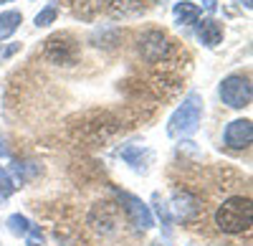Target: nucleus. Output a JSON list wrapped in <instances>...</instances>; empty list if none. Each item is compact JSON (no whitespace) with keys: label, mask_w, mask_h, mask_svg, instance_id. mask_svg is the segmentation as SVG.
Segmentation results:
<instances>
[{"label":"nucleus","mask_w":253,"mask_h":246,"mask_svg":"<svg viewBox=\"0 0 253 246\" xmlns=\"http://www.w3.org/2000/svg\"><path fill=\"white\" fill-rule=\"evenodd\" d=\"M251 221H253V206L248 196H230L215 211V226L223 234L251 231Z\"/></svg>","instance_id":"1"},{"label":"nucleus","mask_w":253,"mask_h":246,"mask_svg":"<svg viewBox=\"0 0 253 246\" xmlns=\"http://www.w3.org/2000/svg\"><path fill=\"white\" fill-rule=\"evenodd\" d=\"M200 114H203L200 97L190 94L182 101V107L170 117V122H167V132H170V137H190L200 125Z\"/></svg>","instance_id":"2"},{"label":"nucleus","mask_w":253,"mask_h":246,"mask_svg":"<svg viewBox=\"0 0 253 246\" xmlns=\"http://www.w3.org/2000/svg\"><path fill=\"white\" fill-rule=\"evenodd\" d=\"M251 81L248 76H241V74H230L228 79H223V84H220V99H223V104L228 107H233V109H243L251 104Z\"/></svg>","instance_id":"3"},{"label":"nucleus","mask_w":253,"mask_h":246,"mask_svg":"<svg viewBox=\"0 0 253 246\" xmlns=\"http://www.w3.org/2000/svg\"><path fill=\"white\" fill-rule=\"evenodd\" d=\"M46 58L53 61V64H74L76 56H79V46L74 44L71 36H51L46 41V49H43Z\"/></svg>","instance_id":"4"},{"label":"nucleus","mask_w":253,"mask_h":246,"mask_svg":"<svg viewBox=\"0 0 253 246\" xmlns=\"http://www.w3.org/2000/svg\"><path fill=\"white\" fill-rule=\"evenodd\" d=\"M119 203L124 206V211H126V216H129V221H132L134 229L147 231V229L155 226V218H152L150 206H144L137 196H132V193H119Z\"/></svg>","instance_id":"5"},{"label":"nucleus","mask_w":253,"mask_h":246,"mask_svg":"<svg viewBox=\"0 0 253 246\" xmlns=\"http://www.w3.org/2000/svg\"><path fill=\"white\" fill-rule=\"evenodd\" d=\"M253 140V125L251 119H236L225 127V145L230 150H243Z\"/></svg>","instance_id":"6"},{"label":"nucleus","mask_w":253,"mask_h":246,"mask_svg":"<svg viewBox=\"0 0 253 246\" xmlns=\"http://www.w3.org/2000/svg\"><path fill=\"white\" fill-rule=\"evenodd\" d=\"M142 56L147 61H160L165 53H167V38L157 31H150V33H144L142 38V46H139Z\"/></svg>","instance_id":"7"},{"label":"nucleus","mask_w":253,"mask_h":246,"mask_svg":"<svg viewBox=\"0 0 253 246\" xmlns=\"http://www.w3.org/2000/svg\"><path fill=\"white\" fill-rule=\"evenodd\" d=\"M172 211H175L177 218H182V221L193 218V216L200 211L198 198H195V196H190L187 191H175V196H172Z\"/></svg>","instance_id":"8"},{"label":"nucleus","mask_w":253,"mask_h":246,"mask_svg":"<svg viewBox=\"0 0 253 246\" xmlns=\"http://www.w3.org/2000/svg\"><path fill=\"white\" fill-rule=\"evenodd\" d=\"M198 38L203 41L205 46H218L223 41V26L213 18H205V20H198Z\"/></svg>","instance_id":"9"},{"label":"nucleus","mask_w":253,"mask_h":246,"mask_svg":"<svg viewBox=\"0 0 253 246\" xmlns=\"http://www.w3.org/2000/svg\"><path fill=\"white\" fill-rule=\"evenodd\" d=\"M175 15H177V23L187 26V23H198L200 18V8L193 3H177L175 5Z\"/></svg>","instance_id":"10"},{"label":"nucleus","mask_w":253,"mask_h":246,"mask_svg":"<svg viewBox=\"0 0 253 246\" xmlns=\"http://www.w3.org/2000/svg\"><path fill=\"white\" fill-rule=\"evenodd\" d=\"M20 20H23V18H20L18 10H8V13L0 15V38H8L20 26Z\"/></svg>","instance_id":"11"},{"label":"nucleus","mask_w":253,"mask_h":246,"mask_svg":"<svg viewBox=\"0 0 253 246\" xmlns=\"http://www.w3.org/2000/svg\"><path fill=\"white\" fill-rule=\"evenodd\" d=\"M8 229H10L13 236H26V234L31 231V221H28L26 216H20V213H13V216L8 218Z\"/></svg>","instance_id":"12"},{"label":"nucleus","mask_w":253,"mask_h":246,"mask_svg":"<svg viewBox=\"0 0 253 246\" xmlns=\"http://www.w3.org/2000/svg\"><path fill=\"white\" fill-rule=\"evenodd\" d=\"M13 173L20 178V183H26V180H31V178H36L38 173H41V165H36V162H23V165H13Z\"/></svg>","instance_id":"13"},{"label":"nucleus","mask_w":253,"mask_h":246,"mask_svg":"<svg viewBox=\"0 0 253 246\" xmlns=\"http://www.w3.org/2000/svg\"><path fill=\"white\" fill-rule=\"evenodd\" d=\"M150 152H144V150H139V148H126V150H122V157L129 162L132 168H137V170H144V165H142V157H147Z\"/></svg>","instance_id":"14"},{"label":"nucleus","mask_w":253,"mask_h":246,"mask_svg":"<svg viewBox=\"0 0 253 246\" xmlns=\"http://www.w3.org/2000/svg\"><path fill=\"white\" fill-rule=\"evenodd\" d=\"M56 13H58V10H56V5H53V3H51V5H46L43 10H41V13L36 15V26H38V28H41V26H51L53 20H56Z\"/></svg>","instance_id":"15"},{"label":"nucleus","mask_w":253,"mask_h":246,"mask_svg":"<svg viewBox=\"0 0 253 246\" xmlns=\"http://www.w3.org/2000/svg\"><path fill=\"white\" fill-rule=\"evenodd\" d=\"M15 191V186H13V178L3 170V168H0V200H5L10 193Z\"/></svg>","instance_id":"16"},{"label":"nucleus","mask_w":253,"mask_h":246,"mask_svg":"<svg viewBox=\"0 0 253 246\" xmlns=\"http://www.w3.org/2000/svg\"><path fill=\"white\" fill-rule=\"evenodd\" d=\"M26 236H28V246H43V234H41V229L31 226V231Z\"/></svg>","instance_id":"17"},{"label":"nucleus","mask_w":253,"mask_h":246,"mask_svg":"<svg viewBox=\"0 0 253 246\" xmlns=\"http://www.w3.org/2000/svg\"><path fill=\"white\" fill-rule=\"evenodd\" d=\"M89 3H91L94 8H104V5H112L114 0H89Z\"/></svg>","instance_id":"18"},{"label":"nucleus","mask_w":253,"mask_h":246,"mask_svg":"<svg viewBox=\"0 0 253 246\" xmlns=\"http://www.w3.org/2000/svg\"><path fill=\"white\" fill-rule=\"evenodd\" d=\"M208 10H215V0H205V3H203Z\"/></svg>","instance_id":"19"},{"label":"nucleus","mask_w":253,"mask_h":246,"mask_svg":"<svg viewBox=\"0 0 253 246\" xmlns=\"http://www.w3.org/2000/svg\"><path fill=\"white\" fill-rule=\"evenodd\" d=\"M5 152V148H3V140H0V155H3Z\"/></svg>","instance_id":"20"},{"label":"nucleus","mask_w":253,"mask_h":246,"mask_svg":"<svg viewBox=\"0 0 253 246\" xmlns=\"http://www.w3.org/2000/svg\"><path fill=\"white\" fill-rule=\"evenodd\" d=\"M0 3H8V0H0Z\"/></svg>","instance_id":"21"}]
</instances>
